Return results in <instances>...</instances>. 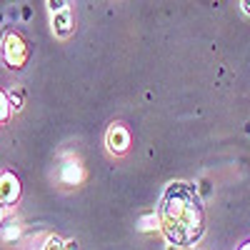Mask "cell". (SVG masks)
I'll list each match as a JSON object with an SVG mask.
<instances>
[{"instance_id": "6da1fadb", "label": "cell", "mask_w": 250, "mask_h": 250, "mask_svg": "<svg viewBox=\"0 0 250 250\" xmlns=\"http://www.w3.org/2000/svg\"><path fill=\"white\" fill-rule=\"evenodd\" d=\"M160 228L173 245H193L203 235V205L190 183H170L165 188Z\"/></svg>"}, {"instance_id": "7a4b0ae2", "label": "cell", "mask_w": 250, "mask_h": 250, "mask_svg": "<svg viewBox=\"0 0 250 250\" xmlns=\"http://www.w3.org/2000/svg\"><path fill=\"white\" fill-rule=\"evenodd\" d=\"M3 55H5V62L10 68H20V65H23L25 58H28V48L23 43V38L10 33L5 38V43H3Z\"/></svg>"}, {"instance_id": "3957f363", "label": "cell", "mask_w": 250, "mask_h": 250, "mask_svg": "<svg viewBox=\"0 0 250 250\" xmlns=\"http://www.w3.org/2000/svg\"><path fill=\"white\" fill-rule=\"evenodd\" d=\"M20 195V183L13 173L0 175V203H15Z\"/></svg>"}, {"instance_id": "277c9868", "label": "cell", "mask_w": 250, "mask_h": 250, "mask_svg": "<svg viewBox=\"0 0 250 250\" xmlns=\"http://www.w3.org/2000/svg\"><path fill=\"white\" fill-rule=\"evenodd\" d=\"M128 145H130L128 130H125L123 125H113V128L108 130V148H110V153H123Z\"/></svg>"}, {"instance_id": "5b68a950", "label": "cell", "mask_w": 250, "mask_h": 250, "mask_svg": "<svg viewBox=\"0 0 250 250\" xmlns=\"http://www.w3.org/2000/svg\"><path fill=\"white\" fill-rule=\"evenodd\" d=\"M70 28H73V15H70V10H68V8L58 10V13L53 15V30H55L58 35H65Z\"/></svg>"}, {"instance_id": "8992f818", "label": "cell", "mask_w": 250, "mask_h": 250, "mask_svg": "<svg viewBox=\"0 0 250 250\" xmlns=\"http://www.w3.org/2000/svg\"><path fill=\"white\" fill-rule=\"evenodd\" d=\"M43 250H78V248H75V243H62L60 238H48Z\"/></svg>"}, {"instance_id": "52a82bcc", "label": "cell", "mask_w": 250, "mask_h": 250, "mask_svg": "<svg viewBox=\"0 0 250 250\" xmlns=\"http://www.w3.org/2000/svg\"><path fill=\"white\" fill-rule=\"evenodd\" d=\"M62 180H65V183H78L80 180V168H78V165L68 163L65 168H62Z\"/></svg>"}, {"instance_id": "ba28073f", "label": "cell", "mask_w": 250, "mask_h": 250, "mask_svg": "<svg viewBox=\"0 0 250 250\" xmlns=\"http://www.w3.org/2000/svg\"><path fill=\"white\" fill-rule=\"evenodd\" d=\"M8 115H10V103H8L5 93L0 90V123H3V120H8Z\"/></svg>"}, {"instance_id": "9c48e42d", "label": "cell", "mask_w": 250, "mask_h": 250, "mask_svg": "<svg viewBox=\"0 0 250 250\" xmlns=\"http://www.w3.org/2000/svg\"><path fill=\"white\" fill-rule=\"evenodd\" d=\"M158 223H160V220H158L155 215L145 218V220H143V230H153V228H158Z\"/></svg>"}, {"instance_id": "30bf717a", "label": "cell", "mask_w": 250, "mask_h": 250, "mask_svg": "<svg viewBox=\"0 0 250 250\" xmlns=\"http://www.w3.org/2000/svg\"><path fill=\"white\" fill-rule=\"evenodd\" d=\"M18 233H20L18 228H8V233H5V238H8V240H13V238H18Z\"/></svg>"}, {"instance_id": "8fae6325", "label": "cell", "mask_w": 250, "mask_h": 250, "mask_svg": "<svg viewBox=\"0 0 250 250\" xmlns=\"http://www.w3.org/2000/svg\"><path fill=\"white\" fill-rule=\"evenodd\" d=\"M3 218H5V213H3V205H0V225H3Z\"/></svg>"}, {"instance_id": "7c38bea8", "label": "cell", "mask_w": 250, "mask_h": 250, "mask_svg": "<svg viewBox=\"0 0 250 250\" xmlns=\"http://www.w3.org/2000/svg\"><path fill=\"white\" fill-rule=\"evenodd\" d=\"M243 10H245V13H250V3H243Z\"/></svg>"}, {"instance_id": "4fadbf2b", "label": "cell", "mask_w": 250, "mask_h": 250, "mask_svg": "<svg viewBox=\"0 0 250 250\" xmlns=\"http://www.w3.org/2000/svg\"><path fill=\"white\" fill-rule=\"evenodd\" d=\"M240 250H250V243H248V245H243V248H240Z\"/></svg>"}]
</instances>
